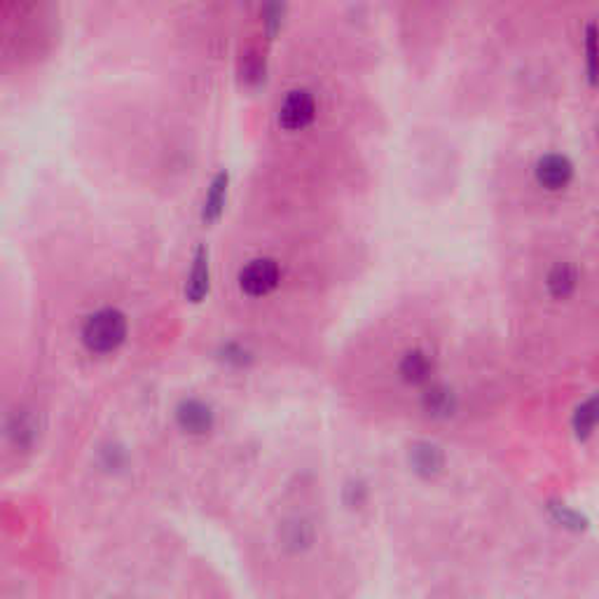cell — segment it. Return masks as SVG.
Wrapping results in <instances>:
<instances>
[{
	"label": "cell",
	"instance_id": "6",
	"mask_svg": "<svg viewBox=\"0 0 599 599\" xmlns=\"http://www.w3.org/2000/svg\"><path fill=\"white\" fill-rule=\"evenodd\" d=\"M209 251H206L204 244L197 246V251H195V258H192V270L190 276H187V286H186V295L187 300L192 302H202L209 293Z\"/></svg>",
	"mask_w": 599,
	"mask_h": 599
},
{
	"label": "cell",
	"instance_id": "5",
	"mask_svg": "<svg viewBox=\"0 0 599 599\" xmlns=\"http://www.w3.org/2000/svg\"><path fill=\"white\" fill-rule=\"evenodd\" d=\"M176 420H178L180 429L190 436H204L213 426V412L206 403L197 401V398H187L176 410Z\"/></svg>",
	"mask_w": 599,
	"mask_h": 599
},
{
	"label": "cell",
	"instance_id": "12",
	"mask_svg": "<svg viewBox=\"0 0 599 599\" xmlns=\"http://www.w3.org/2000/svg\"><path fill=\"white\" fill-rule=\"evenodd\" d=\"M412 466L420 471V473L433 475L443 468V455L440 449L433 447V445H417L412 449Z\"/></svg>",
	"mask_w": 599,
	"mask_h": 599
},
{
	"label": "cell",
	"instance_id": "7",
	"mask_svg": "<svg viewBox=\"0 0 599 599\" xmlns=\"http://www.w3.org/2000/svg\"><path fill=\"white\" fill-rule=\"evenodd\" d=\"M228 171H218V174L211 178L209 187H206L204 204H202V221H204L206 225H211V222H216L218 218H221L222 209H225V202H228Z\"/></svg>",
	"mask_w": 599,
	"mask_h": 599
},
{
	"label": "cell",
	"instance_id": "9",
	"mask_svg": "<svg viewBox=\"0 0 599 599\" xmlns=\"http://www.w3.org/2000/svg\"><path fill=\"white\" fill-rule=\"evenodd\" d=\"M398 370H401V375L405 382H410V384L426 382L433 370L431 356L426 354L424 349H410V352H405V356L401 359V366H398Z\"/></svg>",
	"mask_w": 599,
	"mask_h": 599
},
{
	"label": "cell",
	"instance_id": "14",
	"mask_svg": "<svg viewBox=\"0 0 599 599\" xmlns=\"http://www.w3.org/2000/svg\"><path fill=\"white\" fill-rule=\"evenodd\" d=\"M222 354H225V360H232L237 366H244L246 349H241L239 344H225V347H222Z\"/></svg>",
	"mask_w": 599,
	"mask_h": 599
},
{
	"label": "cell",
	"instance_id": "2",
	"mask_svg": "<svg viewBox=\"0 0 599 599\" xmlns=\"http://www.w3.org/2000/svg\"><path fill=\"white\" fill-rule=\"evenodd\" d=\"M279 279H282V270H279V263L272 258L251 260L239 272L241 291L251 298H263V295L272 293L279 286Z\"/></svg>",
	"mask_w": 599,
	"mask_h": 599
},
{
	"label": "cell",
	"instance_id": "3",
	"mask_svg": "<svg viewBox=\"0 0 599 599\" xmlns=\"http://www.w3.org/2000/svg\"><path fill=\"white\" fill-rule=\"evenodd\" d=\"M317 117V99L309 90H293L288 91L279 109V125L286 132H300L309 126Z\"/></svg>",
	"mask_w": 599,
	"mask_h": 599
},
{
	"label": "cell",
	"instance_id": "10",
	"mask_svg": "<svg viewBox=\"0 0 599 599\" xmlns=\"http://www.w3.org/2000/svg\"><path fill=\"white\" fill-rule=\"evenodd\" d=\"M424 408L433 417H447L455 410V395H452L447 386L438 384V386H431L424 394Z\"/></svg>",
	"mask_w": 599,
	"mask_h": 599
},
{
	"label": "cell",
	"instance_id": "11",
	"mask_svg": "<svg viewBox=\"0 0 599 599\" xmlns=\"http://www.w3.org/2000/svg\"><path fill=\"white\" fill-rule=\"evenodd\" d=\"M597 424H599V394H595L593 398H587L581 408L576 410V414H574L576 436L578 438L590 436Z\"/></svg>",
	"mask_w": 599,
	"mask_h": 599
},
{
	"label": "cell",
	"instance_id": "4",
	"mask_svg": "<svg viewBox=\"0 0 599 599\" xmlns=\"http://www.w3.org/2000/svg\"><path fill=\"white\" fill-rule=\"evenodd\" d=\"M534 174H536L539 186H543L545 190H564L574 178V164L567 155L548 152L536 162Z\"/></svg>",
	"mask_w": 599,
	"mask_h": 599
},
{
	"label": "cell",
	"instance_id": "13",
	"mask_svg": "<svg viewBox=\"0 0 599 599\" xmlns=\"http://www.w3.org/2000/svg\"><path fill=\"white\" fill-rule=\"evenodd\" d=\"M586 55H587V75L590 82H599V30L597 26L590 24L586 29Z\"/></svg>",
	"mask_w": 599,
	"mask_h": 599
},
{
	"label": "cell",
	"instance_id": "8",
	"mask_svg": "<svg viewBox=\"0 0 599 599\" xmlns=\"http://www.w3.org/2000/svg\"><path fill=\"white\" fill-rule=\"evenodd\" d=\"M576 286H578V270L571 263L552 265L545 276V288L555 300H567L569 295H574Z\"/></svg>",
	"mask_w": 599,
	"mask_h": 599
},
{
	"label": "cell",
	"instance_id": "1",
	"mask_svg": "<svg viewBox=\"0 0 599 599\" xmlns=\"http://www.w3.org/2000/svg\"><path fill=\"white\" fill-rule=\"evenodd\" d=\"M126 337V317L115 307H103L90 314L82 324L84 347L94 354H109L120 347Z\"/></svg>",
	"mask_w": 599,
	"mask_h": 599
}]
</instances>
